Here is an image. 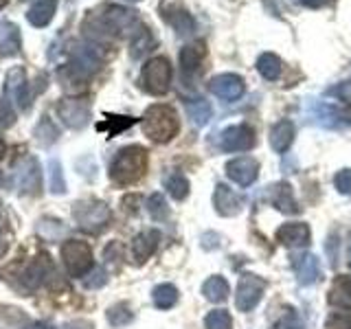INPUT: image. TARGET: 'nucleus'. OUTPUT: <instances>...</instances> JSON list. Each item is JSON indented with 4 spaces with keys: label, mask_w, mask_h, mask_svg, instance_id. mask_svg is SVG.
Here are the masks:
<instances>
[{
    "label": "nucleus",
    "mask_w": 351,
    "mask_h": 329,
    "mask_svg": "<svg viewBox=\"0 0 351 329\" xmlns=\"http://www.w3.org/2000/svg\"><path fill=\"white\" fill-rule=\"evenodd\" d=\"M73 217L80 228L99 233L110 222V206L99 200H80L73 204Z\"/></svg>",
    "instance_id": "nucleus-4"
},
{
    "label": "nucleus",
    "mask_w": 351,
    "mask_h": 329,
    "mask_svg": "<svg viewBox=\"0 0 351 329\" xmlns=\"http://www.w3.org/2000/svg\"><path fill=\"white\" fill-rule=\"evenodd\" d=\"M108 321L110 325L121 327V325H128L132 321V312H130V305L128 303H117L108 310Z\"/></svg>",
    "instance_id": "nucleus-32"
},
{
    "label": "nucleus",
    "mask_w": 351,
    "mask_h": 329,
    "mask_svg": "<svg viewBox=\"0 0 351 329\" xmlns=\"http://www.w3.org/2000/svg\"><path fill=\"white\" fill-rule=\"evenodd\" d=\"M213 204H215V211L224 217H233L241 211V197L228 189L226 184H217L215 186V193H213Z\"/></svg>",
    "instance_id": "nucleus-13"
},
{
    "label": "nucleus",
    "mask_w": 351,
    "mask_h": 329,
    "mask_svg": "<svg viewBox=\"0 0 351 329\" xmlns=\"http://www.w3.org/2000/svg\"><path fill=\"white\" fill-rule=\"evenodd\" d=\"M336 93H338L340 97H343L345 101H351V82H347L345 86H340Z\"/></svg>",
    "instance_id": "nucleus-41"
},
{
    "label": "nucleus",
    "mask_w": 351,
    "mask_h": 329,
    "mask_svg": "<svg viewBox=\"0 0 351 329\" xmlns=\"http://www.w3.org/2000/svg\"><path fill=\"white\" fill-rule=\"evenodd\" d=\"M3 156H5V141L0 138V160H3Z\"/></svg>",
    "instance_id": "nucleus-43"
},
{
    "label": "nucleus",
    "mask_w": 351,
    "mask_h": 329,
    "mask_svg": "<svg viewBox=\"0 0 351 329\" xmlns=\"http://www.w3.org/2000/svg\"><path fill=\"white\" fill-rule=\"evenodd\" d=\"M108 277H106V270L101 268H95L90 274H88V279L84 281V285L88 290H97V288H101V285H106Z\"/></svg>",
    "instance_id": "nucleus-37"
},
{
    "label": "nucleus",
    "mask_w": 351,
    "mask_h": 329,
    "mask_svg": "<svg viewBox=\"0 0 351 329\" xmlns=\"http://www.w3.org/2000/svg\"><path fill=\"white\" fill-rule=\"evenodd\" d=\"M147 171V151L141 145H130L119 149L110 164V178L117 184H134Z\"/></svg>",
    "instance_id": "nucleus-1"
},
{
    "label": "nucleus",
    "mask_w": 351,
    "mask_h": 329,
    "mask_svg": "<svg viewBox=\"0 0 351 329\" xmlns=\"http://www.w3.org/2000/svg\"><path fill=\"white\" fill-rule=\"evenodd\" d=\"M55 11H58V0H38V3L27 11V20L38 29L49 27Z\"/></svg>",
    "instance_id": "nucleus-17"
},
{
    "label": "nucleus",
    "mask_w": 351,
    "mask_h": 329,
    "mask_svg": "<svg viewBox=\"0 0 351 329\" xmlns=\"http://www.w3.org/2000/svg\"><path fill=\"white\" fill-rule=\"evenodd\" d=\"M257 173H259V164L250 156H239L226 162V175L239 186H250L257 180Z\"/></svg>",
    "instance_id": "nucleus-10"
},
{
    "label": "nucleus",
    "mask_w": 351,
    "mask_h": 329,
    "mask_svg": "<svg viewBox=\"0 0 351 329\" xmlns=\"http://www.w3.org/2000/svg\"><path fill=\"white\" fill-rule=\"evenodd\" d=\"M206 55V49L202 42H195V44H186V47L180 51V66H182V73L184 75H191L200 69V64Z\"/></svg>",
    "instance_id": "nucleus-20"
},
{
    "label": "nucleus",
    "mask_w": 351,
    "mask_h": 329,
    "mask_svg": "<svg viewBox=\"0 0 351 329\" xmlns=\"http://www.w3.org/2000/svg\"><path fill=\"white\" fill-rule=\"evenodd\" d=\"M296 277L303 285H312L321 279V266H318V261L314 255H303L296 261Z\"/></svg>",
    "instance_id": "nucleus-22"
},
{
    "label": "nucleus",
    "mask_w": 351,
    "mask_h": 329,
    "mask_svg": "<svg viewBox=\"0 0 351 329\" xmlns=\"http://www.w3.org/2000/svg\"><path fill=\"white\" fill-rule=\"evenodd\" d=\"M294 141V125L290 121H279V123H274L272 130H270V145L277 154H283L288 151V147L292 145Z\"/></svg>",
    "instance_id": "nucleus-18"
},
{
    "label": "nucleus",
    "mask_w": 351,
    "mask_h": 329,
    "mask_svg": "<svg viewBox=\"0 0 351 329\" xmlns=\"http://www.w3.org/2000/svg\"><path fill=\"white\" fill-rule=\"evenodd\" d=\"M165 186H167V191L173 200H184V197L189 195V180H186L182 173H171L169 178L165 180Z\"/></svg>",
    "instance_id": "nucleus-30"
},
{
    "label": "nucleus",
    "mask_w": 351,
    "mask_h": 329,
    "mask_svg": "<svg viewBox=\"0 0 351 329\" xmlns=\"http://www.w3.org/2000/svg\"><path fill=\"white\" fill-rule=\"evenodd\" d=\"M329 303L340 305V307H349L351 305V277H349V274H345V277H338L334 281L332 294H329Z\"/></svg>",
    "instance_id": "nucleus-26"
},
{
    "label": "nucleus",
    "mask_w": 351,
    "mask_h": 329,
    "mask_svg": "<svg viewBox=\"0 0 351 329\" xmlns=\"http://www.w3.org/2000/svg\"><path fill=\"white\" fill-rule=\"evenodd\" d=\"M257 71L266 77L268 82H274L281 77V60L274 53H263L257 60Z\"/></svg>",
    "instance_id": "nucleus-27"
},
{
    "label": "nucleus",
    "mask_w": 351,
    "mask_h": 329,
    "mask_svg": "<svg viewBox=\"0 0 351 329\" xmlns=\"http://www.w3.org/2000/svg\"><path fill=\"white\" fill-rule=\"evenodd\" d=\"M255 132H252L248 125H233L226 127L219 136V147L224 151H248L255 147Z\"/></svg>",
    "instance_id": "nucleus-9"
},
{
    "label": "nucleus",
    "mask_w": 351,
    "mask_h": 329,
    "mask_svg": "<svg viewBox=\"0 0 351 329\" xmlns=\"http://www.w3.org/2000/svg\"><path fill=\"white\" fill-rule=\"evenodd\" d=\"M49 171H51V191L55 195L66 193V180H64V171H62V162L60 160H51L49 162Z\"/></svg>",
    "instance_id": "nucleus-33"
},
{
    "label": "nucleus",
    "mask_w": 351,
    "mask_h": 329,
    "mask_svg": "<svg viewBox=\"0 0 351 329\" xmlns=\"http://www.w3.org/2000/svg\"><path fill=\"white\" fill-rule=\"evenodd\" d=\"M206 329H233V318L226 310H213L204 318Z\"/></svg>",
    "instance_id": "nucleus-31"
},
{
    "label": "nucleus",
    "mask_w": 351,
    "mask_h": 329,
    "mask_svg": "<svg viewBox=\"0 0 351 329\" xmlns=\"http://www.w3.org/2000/svg\"><path fill=\"white\" fill-rule=\"evenodd\" d=\"M58 114L64 121V125L71 130H82L90 123V106L84 99H64L58 106Z\"/></svg>",
    "instance_id": "nucleus-7"
},
{
    "label": "nucleus",
    "mask_w": 351,
    "mask_h": 329,
    "mask_svg": "<svg viewBox=\"0 0 351 329\" xmlns=\"http://www.w3.org/2000/svg\"><path fill=\"white\" fill-rule=\"evenodd\" d=\"M14 121H16V114H14V110H11V99L3 95V99H0V130L11 127Z\"/></svg>",
    "instance_id": "nucleus-35"
},
{
    "label": "nucleus",
    "mask_w": 351,
    "mask_h": 329,
    "mask_svg": "<svg viewBox=\"0 0 351 329\" xmlns=\"http://www.w3.org/2000/svg\"><path fill=\"white\" fill-rule=\"evenodd\" d=\"M299 3H301L303 7H323V5H327V3H332V0H299Z\"/></svg>",
    "instance_id": "nucleus-42"
},
{
    "label": "nucleus",
    "mask_w": 351,
    "mask_h": 329,
    "mask_svg": "<svg viewBox=\"0 0 351 329\" xmlns=\"http://www.w3.org/2000/svg\"><path fill=\"white\" fill-rule=\"evenodd\" d=\"M16 180H18V189L20 193L27 195H36L42 186V171H40V162L33 156H25L18 162L16 169Z\"/></svg>",
    "instance_id": "nucleus-8"
},
{
    "label": "nucleus",
    "mask_w": 351,
    "mask_h": 329,
    "mask_svg": "<svg viewBox=\"0 0 351 329\" xmlns=\"http://www.w3.org/2000/svg\"><path fill=\"white\" fill-rule=\"evenodd\" d=\"M141 84L149 95H165L171 86V64L165 58H154L141 73Z\"/></svg>",
    "instance_id": "nucleus-5"
},
{
    "label": "nucleus",
    "mask_w": 351,
    "mask_h": 329,
    "mask_svg": "<svg viewBox=\"0 0 351 329\" xmlns=\"http://www.w3.org/2000/svg\"><path fill=\"white\" fill-rule=\"evenodd\" d=\"M160 14H162V18L167 20L176 31L182 33V36H186V33L193 31V20H191V16L186 14V11L180 5H173V9L171 7L167 9V7L160 5Z\"/></svg>",
    "instance_id": "nucleus-21"
},
{
    "label": "nucleus",
    "mask_w": 351,
    "mask_h": 329,
    "mask_svg": "<svg viewBox=\"0 0 351 329\" xmlns=\"http://www.w3.org/2000/svg\"><path fill=\"white\" fill-rule=\"evenodd\" d=\"M186 114H189V119L193 121L197 127H202V125L208 123V119H211L213 110H211V106L204 101V99H195V101L186 103Z\"/></svg>",
    "instance_id": "nucleus-28"
},
{
    "label": "nucleus",
    "mask_w": 351,
    "mask_h": 329,
    "mask_svg": "<svg viewBox=\"0 0 351 329\" xmlns=\"http://www.w3.org/2000/svg\"><path fill=\"white\" fill-rule=\"evenodd\" d=\"M334 184H336V189H338L340 193L351 195V169L338 171V175L334 178Z\"/></svg>",
    "instance_id": "nucleus-38"
},
{
    "label": "nucleus",
    "mask_w": 351,
    "mask_h": 329,
    "mask_svg": "<svg viewBox=\"0 0 351 329\" xmlns=\"http://www.w3.org/2000/svg\"><path fill=\"white\" fill-rule=\"evenodd\" d=\"M202 294H204V299H208L211 303L226 301V296H228V283H226V279L224 277L206 279L204 285H202Z\"/></svg>",
    "instance_id": "nucleus-24"
},
{
    "label": "nucleus",
    "mask_w": 351,
    "mask_h": 329,
    "mask_svg": "<svg viewBox=\"0 0 351 329\" xmlns=\"http://www.w3.org/2000/svg\"><path fill=\"white\" fill-rule=\"evenodd\" d=\"M325 329H351V318L343 312H334L327 316Z\"/></svg>",
    "instance_id": "nucleus-36"
},
{
    "label": "nucleus",
    "mask_w": 351,
    "mask_h": 329,
    "mask_svg": "<svg viewBox=\"0 0 351 329\" xmlns=\"http://www.w3.org/2000/svg\"><path fill=\"white\" fill-rule=\"evenodd\" d=\"M5 5H7V0H0V9H3Z\"/></svg>",
    "instance_id": "nucleus-45"
},
{
    "label": "nucleus",
    "mask_w": 351,
    "mask_h": 329,
    "mask_svg": "<svg viewBox=\"0 0 351 329\" xmlns=\"http://www.w3.org/2000/svg\"><path fill=\"white\" fill-rule=\"evenodd\" d=\"M147 211L154 219H165L169 215V208H167V202H165V197L160 193H154L149 195L147 200Z\"/></svg>",
    "instance_id": "nucleus-34"
},
{
    "label": "nucleus",
    "mask_w": 351,
    "mask_h": 329,
    "mask_svg": "<svg viewBox=\"0 0 351 329\" xmlns=\"http://www.w3.org/2000/svg\"><path fill=\"white\" fill-rule=\"evenodd\" d=\"M152 299L158 310H169V307L178 303V290H176V285H171V283H162V285H156V288H154Z\"/></svg>",
    "instance_id": "nucleus-25"
},
{
    "label": "nucleus",
    "mask_w": 351,
    "mask_h": 329,
    "mask_svg": "<svg viewBox=\"0 0 351 329\" xmlns=\"http://www.w3.org/2000/svg\"><path fill=\"white\" fill-rule=\"evenodd\" d=\"M349 263H351V246H349Z\"/></svg>",
    "instance_id": "nucleus-46"
},
{
    "label": "nucleus",
    "mask_w": 351,
    "mask_h": 329,
    "mask_svg": "<svg viewBox=\"0 0 351 329\" xmlns=\"http://www.w3.org/2000/svg\"><path fill=\"white\" fill-rule=\"evenodd\" d=\"M22 49V38H20V29L14 22H0V55L3 58H14Z\"/></svg>",
    "instance_id": "nucleus-15"
},
{
    "label": "nucleus",
    "mask_w": 351,
    "mask_h": 329,
    "mask_svg": "<svg viewBox=\"0 0 351 329\" xmlns=\"http://www.w3.org/2000/svg\"><path fill=\"white\" fill-rule=\"evenodd\" d=\"M277 239L281 241L283 246L290 248H303L310 244V226L303 222H290L283 224L277 230Z\"/></svg>",
    "instance_id": "nucleus-12"
},
{
    "label": "nucleus",
    "mask_w": 351,
    "mask_h": 329,
    "mask_svg": "<svg viewBox=\"0 0 351 329\" xmlns=\"http://www.w3.org/2000/svg\"><path fill=\"white\" fill-rule=\"evenodd\" d=\"M274 329H303V327L299 325V321H296L294 316H285L277 325H274Z\"/></svg>",
    "instance_id": "nucleus-39"
},
{
    "label": "nucleus",
    "mask_w": 351,
    "mask_h": 329,
    "mask_svg": "<svg viewBox=\"0 0 351 329\" xmlns=\"http://www.w3.org/2000/svg\"><path fill=\"white\" fill-rule=\"evenodd\" d=\"M154 47H156V40H154V36L149 33V29H147V27H143V25H138V29L134 31V36H132V47H130L132 58L138 60V58H143L145 53H149Z\"/></svg>",
    "instance_id": "nucleus-23"
},
{
    "label": "nucleus",
    "mask_w": 351,
    "mask_h": 329,
    "mask_svg": "<svg viewBox=\"0 0 351 329\" xmlns=\"http://www.w3.org/2000/svg\"><path fill=\"white\" fill-rule=\"evenodd\" d=\"M270 197H272V204L277 206L281 213H299L301 211L299 204L294 202V195H292L290 184L279 182V184L270 186Z\"/></svg>",
    "instance_id": "nucleus-19"
},
{
    "label": "nucleus",
    "mask_w": 351,
    "mask_h": 329,
    "mask_svg": "<svg viewBox=\"0 0 351 329\" xmlns=\"http://www.w3.org/2000/svg\"><path fill=\"white\" fill-rule=\"evenodd\" d=\"M58 136H60V132H58V127L53 125V121L49 117H42V121L36 127V141L40 143V145L49 147V145H53L55 141H58Z\"/></svg>",
    "instance_id": "nucleus-29"
},
{
    "label": "nucleus",
    "mask_w": 351,
    "mask_h": 329,
    "mask_svg": "<svg viewBox=\"0 0 351 329\" xmlns=\"http://www.w3.org/2000/svg\"><path fill=\"white\" fill-rule=\"evenodd\" d=\"M7 250V244H5V239L3 237H0V255H3V252Z\"/></svg>",
    "instance_id": "nucleus-44"
},
{
    "label": "nucleus",
    "mask_w": 351,
    "mask_h": 329,
    "mask_svg": "<svg viewBox=\"0 0 351 329\" xmlns=\"http://www.w3.org/2000/svg\"><path fill=\"white\" fill-rule=\"evenodd\" d=\"M208 88H211V93L222 99V101H237V99L244 95V80L233 73H224V75L213 77Z\"/></svg>",
    "instance_id": "nucleus-11"
},
{
    "label": "nucleus",
    "mask_w": 351,
    "mask_h": 329,
    "mask_svg": "<svg viewBox=\"0 0 351 329\" xmlns=\"http://www.w3.org/2000/svg\"><path fill=\"white\" fill-rule=\"evenodd\" d=\"M58 80L64 88V93H69V95H80L86 90V80H88V75L82 71V69H77L75 64H69V66H62L60 73H58Z\"/></svg>",
    "instance_id": "nucleus-16"
},
{
    "label": "nucleus",
    "mask_w": 351,
    "mask_h": 329,
    "mask_svg": "<svg viewBox=\"0 0 351 329\" xmlns=\"http://www.w3.org/2000/svg\"><path fill=\"white\" fill-rule=\"evenodd\" d=\"M66 329H95L90 321H84V318H80V321H75V323H69V327Z\"/></svg>",
    "instance_id": "nucleus-40"
},
{
    "label": "nucleus",
    "mask_w": 351,
    "mask_h": 329,
    "mask_svg": "<svg viewBox=\"0 0 351 329\" xmlns=\"http://www.w3.org/2000/svg\"><path fill=\"white\" fill-rule=\"evenodd\" d=\"M180 130V119L171 106H152L143 117V132L154 143H167Z\"/></svg>",
    "instance_id": "nucleus-2"
},
{
    "label": "nucleus",
    "mask_w": 351,
    "mask_h": 329,
    "mask_svg": "<svg viewBox=\"0 0 351 329\" xmlns=\"http://www.w3.org/2000/svg\"><path fill=\"white\" fill-rule=\"evenodd\" d=\"M263 290H266V281L257 274H241L237 283V294H235V305L239 312H250L252 307H257L261 301Z\"/></svg>",
    "instance_id": "nucleus-6"
},
{
    "label": "nucleus",
    "mask_w": 351,
    "mask_h": 329,
    "mask_svg": "<svg viewBox=\"0 0 351 329\" xmlns=\"http://www.w3.org/2000/svg\"><path fill=\"white\" fill-rule=\"evenodd\" d=\"M93 248L82 239H69L62 244V261L71 277H86L95 268Z\"/></svg>",
    "instance_id": "nucleus-3"
},
{
    "label": "nucleus",
    "mask_w": 351,
    "mask_h": 329,
    "mask_svg": "<svg viewBox=\"0 0 351 329\" xmlns=\"http://www.w3.org/2000/svg\"><path fill=\"white\" fill-rule=\"evenodd\" d=\"M130 3H141V0H130Z\"/></svg>",
    "instance_id": "nucleus-47"
},
{
    "label": "nucleus",
    "mask_w": 351,
    "mask_h": 329,
    "mask_svg": "<svg viewBox=\"0 0 351 329\" xmlns=\"http://www.w3.org/2000/svg\"><path fill=\"white\" fill-rule=\"evenodd\" d=\"M158 241H160V233L154 228L138 233L134 237V241H132V257H134V261L136 263L147 261L154 255V250L158 248Z\"/></svg>",
    "instance_id": "nucleus-14"
}]
</instances>
